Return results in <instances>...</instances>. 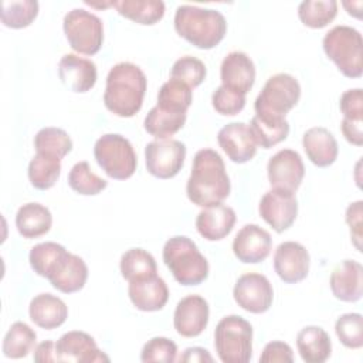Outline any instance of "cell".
<instances>
[{
    "label": "cell",
    "mask_w": 363,
    "mask_h": 363,
    "mask_svg": "<svg viewBox=\"0 0 363 363\" xmlns=\"http://www.w3.org/2000/svg\"><path fill=\"white\" fill-rule=\"evenodd\" d=\"M231 183L223 157L213 149H200L191 164L186 184L189 200L199 207L223 203L230 196Z\"/></svg>",
    "instance_id": "cell-1"
},
{
    "label": "cell",
    "mask_w": 363,
    "mask_h": 363,
    "mask_svg": "<svg viewBox=\"0 0 363 363\" xmlns=\"http://www.w3.org/2000/svg\"><path fill=\"white\" fill-rule=\"evenodd\" d=\"M146 86V75L136 64L128 61L115 64L106 77L105 108L119 118L135 116L142 108Z\"/></svg>",
    "instance_id": "cell-2"
},
{
    "label": "cell",
    "mask_w": 363,
    "mask_h": 363,
    "mask_svg": "<svg viewBox=\"0 0 363 363\" xmlns=\"http://www.w3.org/2000/svg\"><path fill=\"white\" fill-rule=\"evenodd\" d=\"M174 30L194 47L211 50L223 41L227 21L217 10L183 4L176 9Z\"/></svg>",
    "instance_id": "cell-3"
},
{
    "label": "cell",
    "mask_w": 363,
    "mask_h": 363,
    "mask_svg": "<svg viewBox=\"0 0 363 363\" xmlns=\"http://www.w3.org/2000/svg\"><path fill=\"white\" fill-rule=\"evenodd\" d=\"M163 261L173 278L184 285H200L208 277V262L197 245L186 235L169 238L163 247Z\"/></svg>",
    "instance_id": "cell-4"
},
{
    "label": "cell",
    "mask_w": 363,
    "mask_h": 363,
    "mask_svg": "<svg viewBox=\"0 0 363 363\" xmlns=\"http://www.w3.org/2000/svg\"><path fill=\"white\" fill-rule=\"evenodd\" d=\"M329 60L347 78H360L363 72V40L362 34L350 26H335L322 41Z\"/></svg>",
    "instance_id": "cell-5"
},
{
    "label": "cell",
    "mask_w": 363,
    "mask_h": 363,
    "mask_svg": "<svg viewBox=\"0 0 363 363\" xmlns=\"http://www.w3.org/2000/svg\"><path fill=\"white\" fill-rule=\"evenodd\" d=\"M214 347L223 363H247L252 356V326L238 315L224 316L214 330Z\"/></svg>",
    "instance_id": "cell-6"
},
{
    "label": "cell",
    "mask_w": 363,
    "mask_h": 363,
    "mask_svg": "<svg viewBox=\"0 0 363 363\" xmlns=\"http://www.w3.org/2000/svg\"><path fill=\"white\" fill-rule=\"evenodd\" d=\"M94 157L105 174L115 180L132 177L138 166L133 146L119 133L102 135L94 145Z\"/></svg>",
    "instance_id": "cell-7"
},
{
    "label": "cell",
    "mask_w": 363,
    "mask_h": 363,
    "mask_svg": "<svg viewBox=\"0 0 363 363\" xmlns=\"http://www.w3.org/2000/svg\"><path fill=\"white\" fill-rule=\"evenodd\" d=\"M299 98L301 85L298 79L285 72L275 74L267 79L255 99V115L285 118V115L298 104Z\"/></svg>",
    "instance_id": "cell-8"
},
{
    "label": "cell",
    "mask_w": 363,
    "mask_h": 363,
    "mask_svg": "<svg viewBox=\"0 0 363 363\" xmlns=\"http://www.w3.org/2000/svg\"><path fill=\"white\" fill-rule=\"evenodd\" d=\"M62 28L71 48L78 54L94 55L101 50L104 24L98 16L84 9H72L65 14Z\"/></svg>",
    "instance_id": "cell-9"
},
{
    "label": "cell",
    "mask_w": 363,
    "mask_h": 363,
    "mask_svg": "<svg viewBox=\"0 0 363 363\" xmlns=\"http://www.w3.org/2000/svg\"><path fill=\"white\" fill-rule=\"evenodd\" d=\"M186 145L176 139H156L145 147L147 172L157 179H172L183 167Z\"/></svg>",
    "instance_id": "cell-10"
},
{
    "label": "cell",
    "mask_w": 363,
    "mask_h": 363,
    "mask_svg": "<svg viewBox=\"0 0 363 363\" xmlns=\"http://www.w3.org/2000/svg\"><path fill=\"white\" fill-rule=\"evenodd\" d=\"M234 301L250 313L267 312L274 301V289L269 279L258 272L242 274L233 289Z\"/></svg>",
    "instance_id": "cell-11"
},
{
    "label": "cell",
    "mask_w": 363,
    "mask_h": 363,
    "mask_svg": "<svg viewBox=\"0 0 363 363\" xmlns=\"http://www.w3.org/2000/svg\"><path fill=\"white\" fill-rule=\"evenodd\" d=\"M261 218L277 233L288 230L298 216V201L294 193L281 189L268 190L259 200Z\"/></svg>",
    "instance_id": "cell-12"
},
{
    "label": "cell",
    "mask_w": 363,
    "mask_h": 363,
    "mask_svg": "<svg viewBox=\"0 0 363 363\" xmlns=\"http://www.w3.org/2000/svg\"><path fill=\"white\" fill-rule=\"evenodd\" d=\"M267 173L272 189L295 193L303 180L305 166L298 152L282 149L269 157Z\"/></svg>",
    "instance_id": "cell-13"
},
{
    "label": "cell",
    "mask_w": 363,
    "mask_h": 363,
    "mask_svg": "<svg viewBox=\"0 0 363 363\" xmlns=\"http://www.w3.org/2000/svg\"><path fill=\"white\" fill-rule=\"evenodd\" d=\"M55 359L74 363L109 362V357L96 346L95 339L81 330L67 332L55 342Z\"/></svg>",
    "instance_id": "cell-14"
},
{
    "label": "cell",
    "mask_w": 363,
    "mask_h": 363,
    "mask_svg": "<svg viewBox=\"0 0 363 363\" xmlns=\"http://www.w3.org/2000/svg\"><path fill=\"white\" fill-rule=\"evenodd\" d=\"M45 278L57 291L74 294L84 288L88 279V267L81 257L64 251L50 268Z\"/></svg>",
    "instance_id": "cell-15"
},
{
    "label": "cell",
    "mask_w": 363,
    "mask_h": 363,
    "mask_svg": "<svg viewBox=\"0 0 363 363\" xmlns=\"http://www.w3.org/2000/svg\"><path fill=\"white\" fill-rule=\"evenodd\" d=\"M309 252L295 241L281 242L274 254V269L285 284H296L308 277Z\"/></svg>",
    "instance_id": "cell-16"
},
{
    "label": "cell",
    "mask_w": 363,
    "mask_h": 363,
    "mask_svg": "<svg viewBox=\"0 0 363 363\" xmlns=\"http://www.w3.org/2000/svg\"><path fill=\"white\" fill-rule=\"evenodd\" d=\"M210 308L207 301L200 295H187L176 305L173 325L176 332L183 337H196L207 328Z\"/></svg>",
    "instance_id": "cell-17"
},
{
    "label": "cell",
    "mask_w": 363,
    "mask_h": 363,
    "mask_svg": "<svg viewBox=\"0 0 363 363\" xmlns=\"http://www.w3.org/2000/svg\"><path fill=\"white\" fill-rule=\"evenodd\" d=\"M272 238L267 230L257 224H245L233 241L235 258L244 264H258L269 255Z\"/></svg>",
    "instance_id": "cell-18"
},
{
    "label": "cell",
    "mask_w": 363,
    "mask_h": 363,
    "mask_svg": "<svg viewBox=\"0 0 363 363\" xmlns=\"http://www.w3.org/2000/svg\"><path fill=\"white\" fill-rule=\"evenodd\" d=\"M58 77L65 88L84 94L94 88L98 71L94 61L77 54H65L58 62Z\"/></svg>",
    "instance_id": "cell-19"
},
{
    "label": "cell",
    "mask_w": 363,
    "mask_h": 363,
    "mask_svg": "<svg viewBox=\"0 0 363 363\" xmlns=\"http://www.w3.org/2000/svg\"><path fill=\"white\" fill-rule=\"evenodd\" d=\"M217 142L227 157L238 164L247 163L257 153V145L248 125L244 122L224 125L217 133Z\"/></svg>",
    "instance_id": "cell-20"
},
{
    "label": "cell",
    "mask_w": 363,
    "mask_h": 363,
    "mask_svg": "<svg viewBox=\"0 0 363 363\" xmlns=\"http://www.w3.org/2000/svg\"><path fill=\"white\" fill-rule=\"evenodd\" d=\"M221 85L240 95H247L255 81V65L242 51L228 52L220 67Z\"/></svg>",
    "instance_id": "cell-21"
},
{
    "label": "cell",
    "mask_w": 363,
    "mask_h": 363,
    "mask_svg": "<svg viewBox=\"0 0 363 363\" xmlns=\"http://www.w3.org/2000/svg\"><path fill=\"white\" fill-rule=\"evenodd\" d=\"M335 298L343 302H357L363 294V267L359 261L345 259L336 265L329 279Z\"/></svg>",
    "instance_id": "cell-22"
},
{
    "label": "cell",
    "mask_w": 363,
    "mask_h": 363,
    "mask_svg": "<svg viewBox=\"0 0 363 363\" xmlns=\"http://www.w3.org/2000/svg\"><path fill=\"white\" fill-rule=\"evenodd\" d=\"M128 294L133 306L143 312L160 311L169 301V288L164 279L157 275L130 281Z\"/></svg>",
    "instance_id": "cell-23"
},
{
    "label": "cell",
    "mask_w": 363,
    "mask_h": 363,
    "mask_svg": "<svg viewBox=\"0 0 363 363\" xmlns=\"http://www.w3.org/2000/svg\"><path fill=\"white\" fill-rule=\"evenodd\" d=\"M235 220V211L231 207L218 203L204 207L197 214L196 228L199 234L207 241H220L231 233Z\"/></svg>",
    "instance_id": "cell-24"
},
{
    "label": "cell",
    "mask_w": 363,
    "mask_h": 363,
    "mask_svg": "<svg viewBox=\"0 0 363 363\" xmlns=\"http://www.w3.org/2000/svg\"><path fill=\"white\" fill-rule=\"evenodd\" d=\"M302 146L308 159L318 167H328L337 159V142L326 128L315 126L308 129L303 133Z\"/></svg>",
    "instance_id": "cell-25"
},
{
    "label": "cell",
    "mask_w": 363,
    "mask_h": 363,
    "mask_svg": "<svg viewBox=\"0 0 363 363\" xmlns=\"http://www.w3.org/2000/svg\"><path fill=\"white\" fill-rule=\"evenodd\" d=\"M30 319L45 330L60 328L68 318V308L62 299L51 294L34 296L28 306Z\"/></svg>",
    "instance_id": "cell-26"
},
{
    "label": "cell",
    "mask_w": 363,
    "mask_h": 363,
    "mask_svg": "<svg viewBox=\"0 0 363 363\" xmlns=\"http://www.w3.org/2000/svg\"><path fill=\"white\" fill-rule=\"evenodd\" d=\"M296 347L306 363H323L332 353L330 337L320 326L302 328L296 335Z\"/></svg>",
    "instance_id": "cell-27"
},
{
    "label": "cell",
    "mask_w": 363,
    "mask_h": 363,
    "mask_svg": "<svg viewBox=\"0 0 363 363\" xmlns=\"http://www.w3.org/2000/svg\"><path fill=\"white\" fill-rule=\"evenodd\" d=\"M51 225V211L40 203H27L17 210L16 227L23 238H38L47 234Z\"/></svg>",
    "instance_id": "cell-28"
},
{
    "label": "cell",
    "mask_w": 363,
    "mask_h": 363,
    "mask_svg": "<svg viewBox=\"0 0 363 363\" xmlns=\"http://www.w3.org/2000/svg\"><path fill=\"white\" fill-rule=\"evenodd\" d=\"M250 132L257 146L269 149L286 139L289 133V123L285 118H268V116H252Z\"/></svg>",
    "instance_id": "cell-29"
},
{
    "label": "cell",
    "mask_w": 363,
    "mask_h": 363,
    "mask_svg": "<svg viewBox=\"0 0 363 363\" xmlns=\"http://www.w3.org/2000/svg\"><path fill=\"white\" fill-rule=\"evenodd\" d=\"M118 13L138 24L153 26L164 16V3L162 0H121L113 1Z\"/></svg>",
    "instance_id": "cell-30"
},
{
    "label": "cell",
    "mask_w": 363,
    "mask_h": 363,
    "mask_svg": "<svg viewBox=\"0 0 363 363\" xmlns=\"http://www.w3.org/2000/svg\"><path fill=\"white\" fill-rule=\"evenodd\" d=\"M119 268L122 277L128 282L157 275V265L153 255L143 248H130L123 252Z\"/></svg>",
    "instance_id": "cell-31"
},
{
    "label": "cell",
    "mask_w": 363,
    "mask_h": 363,
    "mask_svg": "<svg viewBox=\"0 0 363 363\" xmlns=\"http://www.w3.org/2000/svg\"><path fill=\"white\" fill-rule=\"evenodd\" d=\"M28 180L34 189H51L61 174V159L44 153H35L28 163Z\"/></svg>",
    "instance_id": "cell-32"
},
{
    "label": "cell",
    "mask_w": 363,
    "mask_h": 363,
    "mask_svg": "<svg viewBox=\"0 0 363 363\" xmlns=\"http://www.w3.org/2000/svg\"><path fill=\"white\" fill-rule=\"evenodd\" d=\"M186 113L167 112L157 106H153L145 116V130L156 139H169L177 133L186 123Z\"/></svg>",
    "instance_id": "cell-33"
},
{
    "label": "cell",
    "mask_w": 363,
    "mask_h": 363,
    "mask_svg": "<svg viewBox=\"0 0 363 363\" xmlns=\"http://www.w3.org/2000/svg\"><path fill=\"white\" fill-rule=\"evenodd\" d=\"M37 333L24 322H14L4 339H3V354L9 359L26 357L35 346Z\"/></svg>",
    "instance_id": "cell-34"
},
{
    "label": "cell",
    "mask_w": 363,
    "mask_h": 363,
    "mask_svg": "<svg viewBox=\"0 0 363 363\" xmlns=\"http://www.w3.org/2000/svg\"><path fill=\"white\" fill-rule=\"evenodd\" d=\"M191 101H193L191 88L172 78L160 86L157 92L156 106L167 112L186 113L191 105Z\"/></svg>",
    "instance_id": "cell-35"
},
{
    "label": "cell",
    "mask_w": 363,
    "mask_h": 363,
    "mask_svg": "<svg viewBox=\"0 0 363 363\" xmlns=\"http://www.w3.org/2000/svg\"><path fill=\"white\" fill-rule=\"evenodd\" d=\"M337 1L335 0H305L298 6L299 20L311 28H323L335 20Z\"/></svg>",
    "instance_id": "cell-36"
},
{
    "label": "cell",
    "mask_w": 363,
    "mask_h": 363,
    "mask_svg": "<svg viewBox=\"0 0 363 363\" xmlns=\"http://www.w3.org/2000/svg\"><path fill=\"white\" fill-rule=\"evenodd\" d=\"M34 147L37 153H44L62 159L72 150L69 135L61 128H43L34 136Z\"/></svg>",
    "instance_id": "cell-37"
},
{
    "label": "cell",
    "mask_w": 363,
    "mask_h": 363,
    "mask_svg": "<svg viewBox=\"0 0 363 363\" xmlns=\"http://www.w3.org/2000/svg\"><path fill=\"white\" fill-rule=\"evenodd\" d=\"M38 14V3L35 0H4L1 1L0 18L9 28L28 27Z\"/></svg>",
    "instance_id": "cell-38"
},
{
    "label": "cell",
    "mask_w": 363,
    "mask_h": 363,
    "mask_svg": "<svg viewBox=\"0 0 363 363\" xmlns=\"http://www.w3.org/2000/svg\"><path fill=\"white\" fill-rule=\"evenodd\" d=\"M69 187L82 196H95L106 189L108 182L96 176L88 162H78L68 173Z\"/></svg>",
    "instance_id": "cell-39"
},
{
    "label": "cell",
    "mask_w": 363,
    "mask_h": 363,
    "mask_svg": "<svg viewBox=\"0 0 363 363\" xmlns=\"http://www.w3.org/2000/svg\"><path fill=\"white\" fill-rule=\"evenodd\" d=\"M206 75L207 68L204 62L191 55H184L174 61L170 71V77L173 79H177L190 88L199 86L204 81Z\"/></svg>",
    "instance_id": "cell-40"
},
{
    "label": "cell",
    "mask_w": 363,
    "mask_h": 363,
    "mask_svg": "<svg viewBox=\"0 0 363 363\" xmlns=\"http://www.w3.org/2000/svg\"><path fill=\"white\" fill-rule=\"evenodd\" d=\"M335 332L340 343L349 349L363 346V318L360 313H345L337 318Z\"/></svg>",
    "instance_id": "cell-41"
},
{
    "label": "cell",
    "mask_w": 363,
    "mask_h": 363,
    "mask_svg": "<svg viewBox=\"0 0 363 363\" xmlns=\"http://www.w3.org/2000/svg\"><path fill=\"white\" fill-rule=\"evenodd\" d=\"M64 251H67L65 247H62L61 244L52 242V241L40 242V244L34 245L30 250V255H28V261H30L33 271L37 275L45 278L50 268L54 265V262L58 259V257Z\"/></svg>",
    "instance_id": "cell-42"
},
{
    "label": "cell",
    "mask_w": 363,
    "mask_h": 363,
    "mask_svg": "<svg viewBox=\"0 0 363 363\" xmlns=\"http://www.w3.org/2000/svg\"><path fill=\"white\" fill-rule=\"evenodd\" d=\"M177 357V346L173 340L162 336L147 340L140 352V360L147 362H164L172 363Z\"/></svg>",
    "instance_id": "cell-43"
},
{
    "label": "cell",
    "mask_w": 363,
    "mask_h": 363,
    "mask_svg": "<svg viewBox=\"0 0 363 363\" xmlns=\"http://www.w3.org/2000/svg\"><path fill=\"white\" fill-rule=\"evenodd\" d=\"M211 104L216 112L224 116L240 113L245 106V95H240L220 85L211 95Z\"/></svg>",
    "instance_id": "cell-44"
},
{
    "label": "cell",
    "mask_w": 363,
    "mask_h": 363,
    "mask_svg": "<svg viewBox=\"0 0 363 363\" xmlns=\"http://www.w3.org/2000/svg\"><path fill=\"white\" fill-rule=\"evenodd\" d=\"M339 106L345 119L363 121V91L360 88L345 91L340 96Z\"/></svg>",
    "instance_id": "cell-45"
},
{
    "label": "cell",
    "mask_w": 363,
    "mask_h": 363,
    "mask_svg": "<svg viewBox=\"0 0 363 363\" xmlns=\"http://www.w3.org/2000/svg\"><path fill=\"white\" fill-rule=\"evenodd\" d=\"M259 362L261 363H274V362L292 363L294 352L288 343L281 342V340H272L265 345V347L259 356Z\"/></svg>",
    "instance_id": "cell-46"
},
{
    "label": "cell",
    "mask_w": 363,
    "mask_h": 363,
    "mask_svg": "<svg viewBox=\"0 0 363 363\" xmlns=\"http://www.w3.org/2000/svg\"><path fill=\"white\" fill-rule=\"evenodd\" d=\"M362 204H363V201L357 200V201L349 204V207L346 210V223L350 227V237H352V241H353L357 251H362V245H360L362 225H363Z\"/></svg>",
    "instance_id": "cell-47"
},
{
    "label": "cell",
    "mask_w": 363,
    "mask_h": 363,
    "mask_svg": "<svg viewBox=\"0 0 363 363\" xmlns=\"http://www.w3.org/2000/svg\"><path fill=\"white\" fill-rule=\"evenodd\" d=\"M363 121H350V119H342L340 123V129L342 133L345 136V139L354 145V146H362L363 145V130H362V125Z\"/></svg>",
    "instance_id": "cell-48"
},
{
    "label": "cell",
    "mask_w": 363,
    "mask_h": 363,
    "mask_svg": "<svg viewBox=\"0 0 363 363\" xmlns=\"http://www.w3.org/2000/svg\"><path fill=\"white\" fill-rule=\"evenodd\" d=\"M179 362H183V363H201V362H208V363H211V362H213V357H211V354L208 353L207 349L194 346V347H187V349L183 352V354L180 356Z\"/></svg>",
    "instance_id": "cell-49"
},
{
    "label": "cell",
    "mask_w": 363,
    "mask_h": 363,
    "mask_svg": "<svg viewBox=\"0 0 363 363\" xmlns=\"http://www.w3.org/2000/svg\"><path fill=\"white\" fill-rule=\"evenodd\" d=\"M34 362H38V363L57 362L55 343L52 340H44L40 345H37V347L34 350Z\"/></svg>",
    "instance_id": "cell-50"
},
{
    "label": "cell",
    "mask_w": 363,
    "mask_h": 363,
    "mask_svg": "<svg viewBox=\"0 0 363 363\" xmlns=\"http://www.w3.org/2000/svg\"><path fill=\"white\" fill-rule=\"evenodd\" d=\"M342 6L346 9L349 16H353L356 18L362 17V6H363L362 1H343Z\"/></svg>",
    "instance_id": "cell-51"
}]
</instances>
